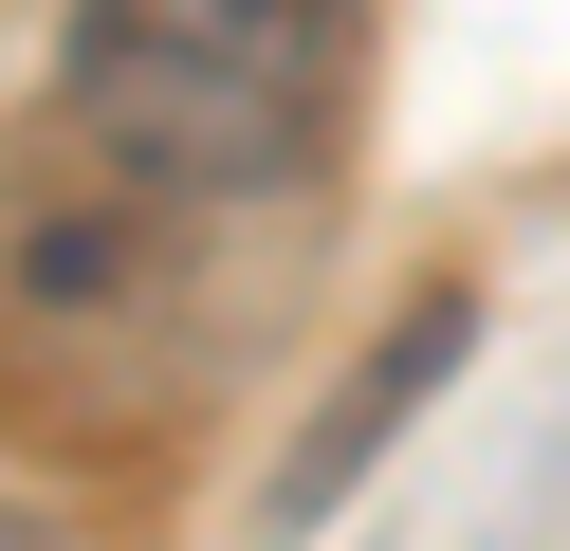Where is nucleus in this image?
I'll list each match as a JSON object with an SVG mask.
<instances>
[{
  "mask_svg": "<svg viewBox=\"0 0 570 551\" xmlns=\"http://www.w3.org/2000/svg\"><path fill=\"white\" fill-rule=\"evenodd\" d=\"M350 73V0H75L56 110L166 203H258L313 166Z\"/></svg>",
  "mask_w": 570,
  "mask_h": 551,
  "instance_id": "nucleus-1",
  "label": "nucleus"
},
{
  "mask_svg": "<svg viewBox=\"0 0 570 551\" xmlns=\"http://www.w3.org/2000/svg\"><path fill=\"white\" fill-rule=\"evenodd\" d=\"M460 350H479V294H460V276H423V294H405V331H386V350H368V367L332 386V423H313L295 460H276L258 533H332V496H350V478H368L386 441L423 423V404H442V367H460Z\"/></svg>",
  "mask_w": 570,
  "mask_h": 551,
  "instance_id": "nucleus-2",
  "label": "nucleus"
}]
</instances>
